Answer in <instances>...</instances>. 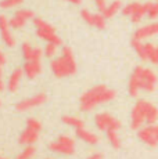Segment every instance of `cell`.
Returning <instances> with one entry per match:
<instances>
[{
	"label": "cell",
	"instance_id": "obj_13",
	"mask_svg": "<svg viewBox=\"0 0 158 159\" xmlns=\"http://www.w3.org/2000/svg\"><path fill=\"white\" fill-rule=\"evenodd\" d=\"M10 29H11L10 20H7L6 15H0V33H2V39L6 46L14 47V46H16V39H14Z\"/></svg>",
	"mask_w": 158,
	"mask_h": 159
},
{
	"label": "cell",
	"instance_id": "obj_35",
	"mask_svg": "<svg viewBox=\"0 0 158 159\" xmlns=\"http://www.w3.org/2000/svg\"><path fill=\"white\" fill-rule=\"evenodd\" d=\"M65 2H68V3H72V4H81L82 3V0H65Z\"/></svg>",
	"mask_w": 158,
	"mask_h": 159
},
{
	"label": "cell",
	"instance_id": "obj_15",
	"mask_svg": "<svg viewBox=\"0 0 158 159\" xmlns=\"http://www.w3.org/2000/svg\"><path fill=\"white\" fill-rule=\"evenodd\" d=\"M156 35H158V22L148 24V25H144V26H142V28H139L135 32L133 38L139 39V40H144V39L156 36Z\"/></svg>",
	"mask_w": 158,
	"mask_h": 159
},
{
	"label": "cell",
	"instance_id": "obj_33",
	"mask_svg": "<svg viewBox=\"0 0 158 159\" xmlns=\"http://www.w3.org/2000/svg\"><path fill=\"white\" fill-rule=\"evenodd\" d=\"M87 159H103V155L97 152V154H93V155H90V157L87 158Z\"/></svg>",
	"mask_w": 158,
	"mask_h": 159
},
{
	"label": "cell",
	"instance_id": "obj_14",
	"mask_svg": "<svg viewBox=\"0 0 158 159\" xmlns=\"http://www.w3.org/2000/svg\"><path fill=\"white\" fill-rule=\"evenodd\" d=\"M21 51L25 61H40L42 56H44L43 50L39 47H33L29 43H24L21 46Z\"/></svg>",
	"mask_w": 158,
	"mask_h": 159
},
{
	"label": "cell",
	"instance_id": "obj_4",
	"mask_svg": "<svg viewBox=\"0 0 158 159\" xmlns=\"http://www.w3.org/2000/svg\"><path fill=\"white\" fill-rule=\"evenodd\" d=\"M49 148L56 154H61V155H72L75 152V141L74 139L68 136H60L57 139V141L51 143L49 145Z\"/></svg>",
	"mask_w": 158,
	"mask_h": 159
},
{
	"label": "cell",
	"instance_id": "obj_16",
	"mask_svg": "<svg viewBox=\"0 0 158 159\" xmlns=\"http://www.w3.org/2000/svg\"><path fill=\"white\" fill-rule=\"evenodd\" d=\"M22 69H24V75L28 79H35L42 72L43 66H42L40 61H25Z\"/></svg>",
	"mask_w": 158,
	"mask_h": 159
},
{
	"label": "cell",
	"instance_id": "obj_25",
	"mask_svg": "<svg viewBox=\"0 0 158 159\" xmlns=\"http://www.w3.org/2000/svg\"><path fill=\"white\" fill-rule=\"evenodd\" d=\"M144 15H146V6L140 3V6L137 7V10H136L135 13L130 15L129 18H130V21H132L133 24H139L143 20V18H144Z\"/></svg>",
	"mask_w": 158,
	"mask_h": 159
},
{
	"label": "cell",
	"instance_id": "obj_29",
	"mask_svg": "<svg viewBox=\"0 0 158 159\" xmlns=\"http://www.w3.org/2000/svg\"><path fill=\"white\" fill-rule=\"evenodd\" d=\"M140 6V3H137V2H133V3H129V4H126L125 7H122V14L125 15V17H130L133 13H135L136 10H137V7Z\"/></svg>",
	"mask_w": 158,
	"mask_h": 159
},
{
	"label": "cell",
	"instance_id": "obj_36",
	"mask_svg": "<svg viewBox=\"0 0 158 159\" xmlns=\"http://www.w3.org/2000/svg\"><path fill=\"white\" fill-rule=\"evenodd\" d=\"M157 140H158V126H157Z\"/></svg>",
	"mask_w": 158,
	"mask_h": 159
},
{
	"label": "cell",
	"instance_id": "obj_20",
	"mask_svg": "<svg viewBox=\"0 0 158 159\" xmlns=\"http://www.w3.org/2000/svg\"><path fill=\"white\" fill-rule=\"evenodd\" d=\"M144 51L147 61H150L154 65H158V46L153 43H144Z\"/></svg>",
	"mask_w": 158,
	"mask_h": 159
},
{
	"label": "cell",
	"instance_id": "obj_11",
	"mask_svg": "<svg viewBox=\"0 0 158 159\" xmlns=\"http://www.w3.org/2000/svg\"><path fill=\"white\" fill-rule=\"evenodd\" d=\"M81 17H82V20L87 24V25L93 26V28L104 29L105 25H107V22H105L107 18L103 15V13L101 14H95V13H90L89 10H82L81 11Z\"/></svg>",
	"mask_w": 158,
	"mask_h": 159
},
{
	"label": "cell",
	"instance_id": "obj_30",
	"mask_svg": "<svg viewBox=\"0 0 158 159\" xmlns=\"http://www.w3.org/2000/svg\"><path fill=\"white\" fill-rule=\"evenodd\" d=\"M57 47H58V46L54 44V43H47L46 47L43 48L44 56H46L47 58H53L57 54Z\"/></svg>",
	"mask_w": 158,
	"mask_h": 159
},
{
	"label": "cell",
	"instance_id": "obj_19",
	"mask_svg": "<svg viewBox=\"0 0 158 159\" xmlns=\"http://www.w3.org/2000/svg\"><path fill=\"white\" fill-rule=\"evenodd\" d=\"M158 120V108L154 104L146 102V123L147 125H154Z\"/></svg>",
	"mask_w": 158,
	"mask_h": 159
},
{
	"label": "cell",
	"instance_id": "obj_27",
	"mask_svg": "<svg viewBox=\"0 0 158 159\" xmlns=\"http://www.w3.org/2000/svg\"><path fill=\"white\" fill-rule=\"evenodd\" d=\"M35 147L33 145H26L25 148L22 149V151L20 152V154L16 157V159H31L33 158V155H35Z\"/></svg>",
	"mask_w": 158,
	"mask_h": 159
},
{
	"label": "cell",
	"instance_id": "obj_23",
	"mask_svg": "<svg viewBox=\"0 0 158 159\" xmlns=\"http://www.w3.org/2000/svg\"><path fill=\"white\" fill-rule=\"evenodd\" d=\"M130 44H132L133 50L136 51V54H137L139 57L142 58L143 61H147V57H146V51H144V43H143L142 40H139V39H132V42H130Z\"/></svg>",
	"mask_w": 158,
	"mask_h": 159
},
{
	"label": "cell",
	"instance_id": "obj_24",
	"mask_svg": "<svg viewBox=\"0 0 158 159\" xmlns=\"http://www.w3.org/2000/svg\"><path fill=\"white\" fill-rule=\"evenodd\" d=\"M144 6H146V15L150 20L158 18V2H148L144 3Z\"/></svg>",
	"mask_w": 158,
	"mask_h": 159
},
{
	"label": "cell",
	"instance_id": "obj_18",
	"mask_svg": "<svg viewBox=\"0 0 158 159\" xmlns=\"http://www.w3.org/2000/svg\"><path fill=\"white\" fill-rule=\"evenodd\" d=\"M75 130H77V136L82 140V141L86 143V144L96 145V144H99V143H100L99 136L95 134V133H92V131L86 130L85 127H79V129H75Z\"/></svg>",
	"mask_w": 158,
	"mask_h": 159
},
{
	"label": "cell",
	"instance_id": "obj_12",
	"mask_svg": "<svg viewBox=\"0 0 158 159\" xmlns=\"http://www.w3.org/2000/svg\"><path fill=\"white\" fill-rule=\"evenodd\" d=\"M142 71L143 66H136L128 82V91L132 97H137L142 90Z\"/></svg>",
	"mask_w": 158,
	"mask_h": 159
},
{
	"label": "cell",
	"instance_id": "obj_2",
	"mask_svg": "<svg viewBox=\"0 0 158 159\" xmlns=\"http://www.w3.org/2000/svg\"><path fill=\"white\" fill-rule=\"evenodd\" d=\"M51 72L56 78H68L77 73V62H75L74 53H72L71 47L64 46L61 48V56L58 58H54L50 62Z\"/></svg>",
	"mask_w": 158,
	"mask_h": 159
},
{
	"label": "cell",
	"instance_id": "obj_10",
	"mask_svg": "<svg viewBox=\"0 0 158 159\" xmlns=\"http://www.w3.org/2000/svg\"><path fill=\"white\" fill-rule=\"evenodd\" d=\"M137 136L144 144L148 147H157L158 140H157V126L154 125H148L146 127H140L137 131Z\"/></svg>",
	"mask_w": 158,
	"mask_h": 159
},
{
	"label": "cell",
	"instance_id": "obj_32",
	"mask_svg": "<svg viewBox=\"0 0 158 159\" xmlns=\"http://www.w3.org/2000/svg\"><path fill=\"white\" fill-rule=\"evenodd\" d=\"M2 68H3V64L0 62V91L4 90V82H3V76H2Z\"/></svg>",
	"mask_w": 158,
	"mask_h": 159
},
{
	"label": "cell",
	"instance_id": "obj_37",
	"mask_svg": "<svg viewBox=\"0 0 158 159\" xmlns=\"http://www.w3.org/2000/svg\"><path fill=\"white\" fill-rule=\"evenodd\" d=\"M0 159H7V158H3V157H0Z\"/></svg>",
	"mask_w": 158,
	"mask_h": 159
},
{
	"label": "cell",
	"instance_id": "obj_7",
	"mask_svg": "<svg viewBox=\"0 0 158 159\" xmlns=\"http://www.w3.org/2000/svg\"><path fill=\"white\" fill-rule=\"evenodd\" d=\"M33 18H35V14H33L32 10L21 8V10L16 11V14L10 18V26L14 29H20L22 26H25V24L29 20H33Z\"/></svg>",
	"mask_w": 158,
	"mask_h": 159
},
{
	"label": "cell",
	"instance_id": "obj_17",
	"mask_svg": "<svg viewBox=\"0 0 158 159\" xmlns=\"http://www.w3.org/2000/svg\"><path fill=\"white\" fill-rule=\"evenodd\" d=\"M22 76H24V69L22 68H16L13 72H11L10 78H8V82H7L8 91H11V93L17 91V89L20 87V83H21Z\"/></svg>",
	"mask_w": 158,
	"mask_h": 159
},
{
	"label": "cell",
	"instance_id": "obj_9",
	"mask_svg": "<svg viewBox=\"0 0 158 159\" xmlns=\"http://www.w3.org/2000/svg\"><path fill=\"white\" fill-rule=\"evenodd\" d=\"M47 100V96L44 93H39L36 94V96L33 97H29V98H25L22 100V101H20L17 104V111L20 112H25V111H29V109L32 108H36V107L42 105V104H44Z\"/></svg>",
	"mask_w": 158,
	"mask_h": 159
},
{
	"label": "cell",
	"instance_id": "obj_31",
	"mask_svg": "<svg viewBox=\"0 0 158 159\" xmlns=\"http://www.w3.org/2000/svg\"><path fill=\"white\" fill-rule=\"evenodd\" d=\"M95 3H96V6H97V8H99L101 13L105 10V7H107V3H105V0H95Z\"/></svg>",
	"mask_w": 158,
	"mask_h": 159
},
{
	"label": "cell",
	"instance_id": "obj_8",
	"mask_svg": "<svg viewBox=\"0 0 158 159\" xmlns=\"http://www.w3.org/2000/svg\"><path fill=\"white\" fill-rule=\"evenodd\" d=\"M158 83V76L157 73L150 68H144L143 66L142 71V90L147 91V93H153L157 87Z\"/></svg>",
	"mask_w": 158,
	"mask_h": 159
},
{
	"label": "cell",
	"instance_id": "obj_22",
	"mask_svg": "<svg viewBox=\"0 0 158 159\" xmlns=\"http://www.w3.org/2000/svg\"><path fill=\"white\" fill-rule=\"evenodd\" d=\"M61 120H63L65 125H68V126H71V127H75V129H79V127H83V126H85L83 120H82L81 118H78V116L64 115L63 118H61Z\"/></svg>",
	"mask_w": 158,
	"mask_h": 159
},
{
	"label": "cell",
	"instance_id": "obj_21",
	"mask_svg": "<svg viewBox=\"0 0 158 159\" xmlns=\"http://www.w3.org/2000/svg\"><path fill=\"white\" fill-rule=\"evenodd\" d=\"M119 10H122V3H121V0H114L112 3L105 7V10L103 11V15H104L105 18H112L117 13H119Z\"/></svg>",
	"mask_w": 158,
	"mask_h": 159
},
{
	"label": "cell",
	"instance_id": "obj_1",
	"mask_svg": "<svg viewBox=\"0 0 158 159\" xmlns=\"http://www.w3.org/2000/svg\"><path fill=\"white\" fill-rule=\"evenodd\" d=\"M117 97L115 90L107 87L105 84H97V86L89 89L85 91L81 97V102H79V108L83 112H89L95 109L97 105L110 102Z\"/></svg>",
	"mask_w": 158,
	"mask_h": 159
},
{
	"label": "cell",
	"instance_id": "obj_34",
	"mask_svg": "<svg viewBox=\"0 0 158 159\" xmlns=\"http://www.w3.org/2000/svg\"><path fill=\"white\" fill-rule=\"evenodd\" d=\"M0 62H2L3 65L6 64V56L3 54V51H2V50H0Z\"/></svg>",
	"mask_w": 158,
	"mask_h": 159
},
{
	"label": "cell",
	"instance_id": "obj_38",
	"mask_svg": "<svg viewBox=\"0 0 158 159\" xmlns=\"http://www.w3.org/2000/svg\"><path fill=\"white\" fill-rule=\"evenodd\" d=\"M47 159H50V158H47Z\"/></svg>",
	"mask_w": 158,
	"mask_h": 159
},
{
	"label": "cell",
	"instance_id": "obj_28",
	"mask_svg": "<svg viewBox=\"0 0 158 159\" xmlns=\"http://www.w3.org/2000/svg\"><path fill=\"white\" fill-rule=\"evenodd\" d=\"M24 0H0V8L8 10V8H16L22 4Z\"/></svg>",
	"mask_w": 158,
	"mask_h": 159
},
{
	"label": "cell",
	"instance_id": "obj_26",
	"mask_svg": "<svg viewBox=\"0 0 158 159\" xmlns=\"http://www.w3.org/2000/svg\"><path fill=\"white\" fill-rule=\"evenodd\" d=\"M107 133V140L110 141V144L114 147L115 149H118L121 147V140H119V136H118V131L117 130H108L105 131Z\"/></svg>",
	"mask_w": 158,
	"mask_h": 159
},
{
	"label": "cell",
	"instance_id": "obj_6",
	"mask_svg": "<svg viewBox=\"0 0 158 159\" xmlns=\"http://www.w3.org/2000/svg\"><path fill=\"white\" fill-rule=\"evenodd\" d=\"M95 123L97 129L101 131H108V130H119L121 122L118 119H115L112 115L107 114V112H101L97 114L95 118Z\"/></svg>",
	"mask_w": 158,
	"mask_h": 159
},
{
	"label": "cell",
	"instance_id": "obj_3",
	"mask_svg": "<svg viewBox=\"0 0 158 159\" xmlns=\"http://www.w3.org/2000/svg\"><path fill=\"white\" fill-rule=\"evenodd\" d=\"M42 130V123L35 118H29L26 120V127L20 136V144L33 145L39 139V134Z\"/></svg>",
	"mask_w": 158,
	"mask_h": 159
},
{
	"label": "cell",
	"instance_id": "obj_5",
	"mask_svg": "<svg viewBox=\"0 0 158 159\" xmlns=\"http://www.w3.org/2000/svg\"><path fill=\"white\" fill-rule=\"evenodd\" d=\"M146 100H139L135 104L130 114V126L133 130H139L146 123Z\"/></svg>",
	"mask_w": 158,
	"mask_h": 159
}]
</instances>
